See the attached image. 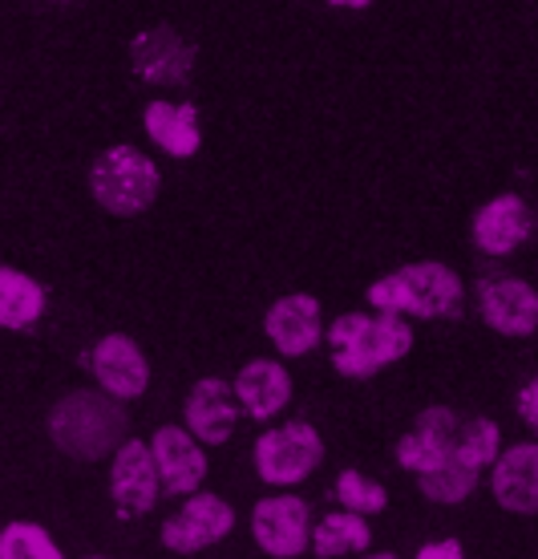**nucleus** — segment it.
<instances>
[{
    "mask_svg": "<svg viewBox=\"0 0 538 559\" xmlns=\"http://www.w3.org/2000/svg\"><path fill=\"white\" fill-rule=\"evenodd\" d=\"M336 9H364V4H373V0H328Z\"/></svg>",
    "mask_w": 538,
    "mask_h": 559,
    "instance_id": "cd10ccee",
    "label": "nucleus"
},
{
    "mask_svg": "<svg viewBox=\"0 0 538 559\" xmlns=\"http://www.w3.org/2000/svg\"><path fill=\"white\" fill-rule=\"evenodd\" d=\"M454 442H457V414L445 406H429L417 414L414 430L397 442V462L405 471L421 475V471H433L438 462L450 459Z\"/></svg>",
    "mask_w": 538,
    "mask_h": 559,
    "instance_id": "2eb2a0df",
    "label": "nucleus"
},
{
    "mask_svg": "<svg viewBox=\"0 0 538 559\" xmlns=\"http://www.w3.org/2000/svg\"><path fill=\"white\" fill-rule=\"evenodd\" d=\"M110 499L118 507V515L139 519L146 515L158 495H163V483H158V466H154L151 442L142 438H122V447L110 454Z\"/></svg>",
    "mask_w": 538,
    "mask_h": 559,
    "instance_id": "0eeeda50",
    "label": "nucleus"
},
{
    "mask_svg": "<svg viewBox=\"0 0 538 559\" xmlns=\"http://www.w3.org/2000/svg\"><path fill=\"white\" fill-rule=\"evenodd\" d=\"M0 559H65L61 547L41 523L28 519H13L0 527Z\"/></svg>",
    "mask_w": 538,
    "mask_h": 559,
    "instance_id": "b1692460",
    "label": "nucleus"
},
{
    "mask_svg": "<svg viewBox=\"0 0 538 559\" xmlns=\"http://www.w3.org/2000/svg\"><path fill=\"white\" fill-rule=\"evenodd\" d=\"M146 134L154 139V146H163L175 158H191L203 142L194 106H179V102H151L146 106Z\"/></svg>",
    "mask_w": 538,
    "mask_h": 559,
    "instance_id": "6ab92c4d",
    "label": "nucleus"
},
{
    "mask_svg": "<svg viewBox=\"0 0 538 559\" xmlns=\"http://www.w3.org/2000/svg\"><path fill=\"white\" fill-rule=\"evenodd\" d=\"M369 305L376 312H400V317H421V321H454L466 308V284L454 267L438 260L405 264L388 276L369 284Z\"/></svg>",
    "mask_w": 538,
    "mask_h": 559,
    "instance_id": "f03ea898",
    "label": "nucleus"
},
{
    "mask_svg": "<svg viewBox=\"0 0 538 559\" xmlns=\"http://www.w3.org/2000/svg\"><path fill=\"white\" fill-rule=\"evenodd\" d=\"M134 70L154 85H179L194 70V49L182 41L175 28H146L130 45Z\"/></svg>",
    "mask_w": 538,
    "mask_h": 559,
    "instance_id": "f3484780",
    "label": "nucleus"
},
{
    "mask_svg": "<svg viewBox=\"0 0 538 559\" xmlns=\"http://www.w3.org/2000/svg\"><path fill=\"white\" fill-rule=\"evenodd\" d=\"M158 167L154 158H146L134 146H110L94 158L89 167V195L97 199V207L110 215H142L158 199Z\"/></svg>",
    "mask_w": 538,
    "mask_h": 559,
    "instance_id": "20e7f679",
    "label": "nucleus"
},
{
    "mask_svg": "<svg viewBox=\"0 0 538 559\" xmlns=\"http://www.w3.org/2000/svg\"><path fill=\"white\" fill-rule=\"evenodd\" d=\"M369 544H373V527L357 511H332V515H324L316 523L312 539H308V547L320 559L357 556V551H369Z\"/></svg>",
    "mask_w": 538,
    "mask_h": 559,
    "instance_id": "412c9836",
    "label": "nucleus"
},
{
    "mask_svg": "<svg viewBox=\"0 0 538 559\" xmlns=\"http://www.w3.org/2000/svg\"><path fill=\"white\" fill-rule=\"evenodd\" d=\"M45 312V288L28 272L0 264V329L25 333L41 321Z\"/></svg>",
    "mask_w": 538,
    "mask_h": 559,
    "instance_id": "aec40b11",
    "label": "nucleus"
},
{
    "mask_svg": "<svg viewBox=\"0 0 538 559\" xmlns=\"http://www.w3.org/2000/svg\"><path fill=\"white\" fill-rule=\"evenodd\" d=\"M414 559H466V551H462L457 539H433V544L421 547Z\"/></svg>",
    "mask_w": 538,
    "mask_h": 559,
    "instance_id": "bb28decb",
    "label": "nucleus"
},
{
    "mask_svg": "<svg viewBox=\"0 0 538 559\" xmlns=\"http://www.w3.org/2000/svg\"><path fill=\"white\" fill-rule=\"evenodd\" d=\"M494 503L511 515H538V442L502 450L490 466Z\"/></svg>",
    "mask_w": 538,
    "mask_h": 559,
    "instance_id": "4468645a",
    "label": "nucleus"
},
{
    "mask_svg": "<svg viewBox=\"0 0 538 559\" xmlns=\"http://www.w3.org/2000/svg\"><path fill=\"white\" fill-rule=\"evenodd\" d=\"M518 414H523L526 426L538 433V373L518 390Z\"/></svg>",
    "mask_w": 538,
    "mask_h": 559,
    "instance_id": "a878e982",
    "label": "nucleus"
},
{
    "mask_svg": "<svg viewBox=\"0 0 538 559\" xmlns=\"http://www.w3.org/2000/svg\"><path fill=\"white\" fill-rule=\"evenodd\" d=\"M89 559H106V556H89Z\"/></svg>",
    "mask_w": 538,
    "mask_h": 559,
    "instance_id": "c756f323",
    "label": "nucleus"
},
{
    "mask_svg": "<svg viewBox=\"0 0 538 559\" xmlns=\"http://www.w3.org/2000/svg\"><path fill=\"white\" fill-rule=\"evenodd\" d=\"M417 487L426 495L429 503H442V507H454V503H466L474 487H478V471L466 466V462L450 454L445 462H438L433 471H421L417 475Z\"/></svg>",
    "mask_w": 538,
    "mask_h": 559,
    "instance_id": "4be33fe9",
    "label": "nucleus"
},
{
    "mask_svg": "<svg viewBox=\"0 0 538 559\" xmlns=\"http://www.w3.org/2000/svg\"><path fill=\"white\" fill-rule=\"evenodd\" d=\"M328 349L340 378L364 381L381 373V369H388V365H397L400 357H409L414 329L400 312H376V317L345 312V317L332 321Z\"/></svg>",
    "mask_w": 538,
    "mask_h": 559,
    "instance_id": "f257e3e1",
    "label": "nucleus"
},
{
    "mask_svg": "<svg viewBox=\"0 0 538 559\" xmlns=\"http://www.w3.org/2000/svg\"><path fill=\"white\" fill-rule=\"evenodd\" d=\"M151 454L158 466V483L166 495H191L207 478V450L187 426H163L151 438Z\"/></svg>",
    "mask_w": 538,
    "mask_h": 559,
    "instance_id": "9d476101",
    "label": "nucleus"
},
{
    "mask_svg": "<svg viewBox=\"0 0 538 559\" xmlns=\"http://www.w3.org/2000/svg\"><path fill=\"white\" fill-rule=\"evenodd\" d=\"M336 503L345 511H357V515H381L388 507V490L381 483H373L360 471H340L336 478Z\"/></svg>",
    "mask_w": 538,
    "mask_h": 559,
    "instance_id": "393cba45",
    "label": "nucleus"
},
{
    "mask_svg": "<svg viewBox=\"0 0 538 559\" xmlns=\"http://www.w3.org/2000/svg\"><path fill=\"white\" fill-rule=\"evenodd\" d=\"M235 402L243 414H251L255 421H267L284 414L291 402V373L272 357H260V361H248L231 381Z\"/></svg>",
    "mask_w": 538,
    "mask_h": 559,
    "instance_id": "dca6fc26",
    "label": "nucleus"
},
{
    "mask_svg": "<svg viewBox=\"0 0 538 559\" xmlns=\"http://www.w3.org/2000/svg\"><path fill=\"white\" fill-rule=\"evenodd\" d=\"M187 430L203 442V447H223L231 442L235 426H239V402L235 390L219 378H199L187 393V406H182Z\"/></svg>",
    "mask_w": 538,
    "mask_h": 559,
    "instance_id": "ddd939ff",
    "label": "nucleus"
},
{
    "mask_svg": "<svg viewBox=\"0 0 538 559\" xmlns=\"http://www.w3.org/2000/svg\"><path fill=\"white\" fill-rule=\"evenodd\" d=\"M364 559H400V556H393V551H381V556H364Z\"/></svg>",
    "mask_w": 538,
    "mask_h": 559,
    "instance_id": "c85d7f7f",
    "label": "nucleus"
},
{
    "mask_svg": "<svg viewBox=\"0 0 538 559\" xmlns=\"http://www.w3.org/2000/svg\"><path fill=\"white\" fill-rule=\"evenodd\" d=\"M454 454L474 471H486L494 466V459L502 454V430H498L494 418H466L457 421V442Z\"/></svg>",
    "mask_w": 538,
    "mask_h": 559,
    "instance_id": "5701e85b",
    "label": "nucleus"
},
{
    "mask_svg": "<svg viewBox=\"0 0 538 559\" xmlns=\"http://www.w3.org/2000/svg\"><path fill=\"white\" fill-rule=\"evenodd\" d=\"M89 373L118 402H134L151 390V361L139 349V341L125 333H110L97 341L89 353Z\"/></svg>",
    "mask_w": 538,
    "mask_h": 559,
    "instance_id": "1a4fd4ad",
    "label": "nucleus"
},
{
    "mask_svg": "<svg viewBox=\"0 0 538 559\" xmlns=\"http://www.w3.org/2000/svg\"><path fill=\"white\" fill-rule=\"evenodd\" d=\"M263 333L284 357H308L324 336V317H320V300L308 293L279 296L276 305L263 317Z\"/></svg>",
    "mask_w": 538,
    "mask_h": 559,
    "instance_id": "f8f14e48",
    "label": "nucleus"
},
{
    "mask_svg": "<svg viewBox=\"0 0 538 559\" xmlns=\"http://www.w3.org/2000/svg\"><path fill=\"white\" fill-rule=\"evenodd\" d=\"M535 231V211L518 195H498L474 215V243L490 255H511Z\"/></svg>",
    "mask_w": 538,
    "mask_h": 559,
    "instance_id": "a211bd4d",
    "label": "nucleus"
},
{
    "mask_svg": "<svg viewBox=\"0 0 538 559\" xmlns=\"http://www.w3.org/2000/svg\"><path fill=\"white\" fill-rule=\"evenodd\" d=\"M478 312L494 333L530 336L538 333V288L514 276H490L478 288Z\"/></svg>",
    "mask_w": 538,
    "mask_h": 559,
    "instance_id": "9b49d317",
    "label": "nucleus"
},
{
    "mask_svg": "<svg viewBox=\"0 0 538 559\" xmlns=\"http://www.w3.org/2000/svg\"><path fill=\"white\" fill-rule=\"evenodd\" d=\"M251 535L272 559H296L308 551L312 539V511L296 495H272L260 499L251 511Z\"/></svg>",
    "mask_w": 538,
    "mask_h": 559,
    "instance_id": "6e6552de",
    "label": "nucleus"
},
{
    "mask_svg": "<svg viewBox=\"0 0 538 559\" xmlns=\"http://www.w3.org/2000/svg\"><path fill=\"white\" fill-rule=\"evenodd\" d=\"M255 475L272 487H296L308 475H316L320 462H324V438L312 421L296 418L284 421L276 430H267L255 438Z\"/></svg>",
    "mask_w": 538,
    "mask_h": 559,
    "instance_id": "39448f33",
    "label": "nucleus"
},
{
    "mask_svg": "<svg viewBox=\"0 0 538 559\" xmlns=\"http://www.w3.org/2000/svg\"><path fill=\"white\" fill-rule=\"evenodd\" d=\"M231 527H235V507L227 499L207 495V490H191L187 503L163 523L158 539L175 556H199V551L223 544L231 535Z\"/></svg>",
    "mask_w": 538,
    "mask_h": 559,
    "instance_id": "423d86ee",
    "label": "nucleus"
},
{
    "mask_svg": "<svg viewBox=\"0 0 538 559\" xmlns=\"http://www.w3.org/2000/svg\"><path fill=\"white\" fill-rule=\"evenodd\" d=\"M49 438L61 454L97 462L113 454L125 438V409L106 390H73L49 409Z\"/></svg>",
    "mask_w": 538,
    "mask_h": 559,
    "instance_id": "7ed1b4c3",
    "label": "nucleus"
}]
</instances>
